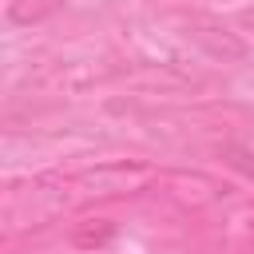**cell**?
Returning <instances> with one entry per match:
<instances>
[{"mask_svg":"<svg viewBox=\"0 0 254 254\" xmlns=\"http://www.w3.org/2000/svg\"><path fill=\"white\" fill-rule=\"evenodd\" d=\"M187 36L194 44H202L210 56H222V60H242L246 56V40L238 32H230L226 24L218 20H202V16H190L187 20Z\"/></svg>","mask_w":254,"mask_h":254,"instance_id":"6da1fadb","label":"cell"},{"mask_svg":"<svg viewBox=\"0 0 254 254\" xmlns=\"http://www.w3.org/2000/svg\"><path fill=\"white\" fill-rule=\"evenodd\" d=\"M64 0H8V24H40L60 12Z\"/></svg>","mask_w":254,"mask_h":254,"instance_id":"7a4b0ae2","label":"cell"},{"mask_svg":"<svg viewBox=\"0 0 254 254\" xmlns=\"http://www.w3.org/2000/svg\"><path fill=\"white\" fill-rule=\"evenodd\" d=\"M234 24H238V36H246V40L254 44V8H242V12L234 16Z\"/></svg>","mask_w":254,"mask_h":254,"instance_id":"3957f363","label":"cell"}]
</instances>
